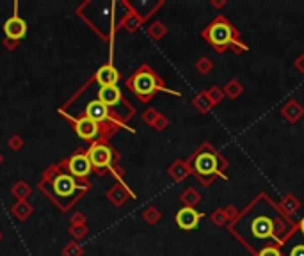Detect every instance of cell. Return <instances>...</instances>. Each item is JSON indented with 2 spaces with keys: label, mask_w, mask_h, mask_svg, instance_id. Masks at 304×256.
<instances>
[{
  "label": "cell",
  "mask_w": 304,
  "mask_h": 256,
  "mask_svg": "<svg viewBox=\"0 0 304 256\" xmlns=\"http://www.w3.org/2000/svg\"><path fill=\"white\" fill-rule=\"evenodd\" d=\"M98 100L105 107H114L121 100V91H119L118 85H105V87H100V91H98Z\"/></svg>",
  "instance_id": "cell-11"
},
{
  "label": "cell",
  "mask_w": 304,
  "mask_h": 256,
  "mask_svg": "<svg viewBox=\"0 0 304 256\" xmlns=\"http://www.w3.org/2000/svg\"><path fill=\"white\" fill-rule=\"evenodd\" d=\"M4 32H6V36L13 41L22 39V37L27 34V23L15 13L13 18H9L8 22L4 23Z\"/></svg>",
  "instance_id": "cell-7"
},
{
  "label": "cell",
  "mask_w": 304,
  "mask_h": 256,
  "mask_svg": "<svg viewBox=\"0 0 304 256\" xmlns=\"http://www.w3.org/2000/svg\"><path fill=\"white\" fill-rule=\"evenodd\" d=\"M251 233H252V237L260 238V240H264V238H272L274 237V223H272V219H269V217H265V216L256 217V219L251 223Z\"/></svg>",
  "instance_id": "cell-6"
},
{
  "label": "cell",
  "mask_w": 304,
  "mask_h": 256,
  "mask_svg": "<svg viewBox=\"0 0 304 256\" xmlns=\"http://www.w3.org/2000/svg\"><path fill=\"white\" fill-rule=\"evenodd\" d=\"M96 82L105 87V85H116L119 82V71L112 64H105L96 71Z\"/></svg>",
  "instance_id": "cell-12"
},
{
  "label": "cell",
  "mask_w": 304,
  "mask_h": 256,
  "mask_svg": "<svg viewBox=\"0 0 304 256\" xmlns=\"http://www.w3.org/2000/svg\"><path fill=\"white\" fill-rule=\"evenodd\" d=\"M54 190H56L57 196L70 197L77 190V182L70 175H59L56 178V182H54Z\"/></svg>",
  "instance_id": "cell-9"
},
{
  "label": "cell",
  "mask_w": 304,
  "mask_h": 256,
  "mask_svg": "<svg viewBox=\"0 0 304 256\" xmlns=\"http://www.w3.org/2000/svg\"><path fill=\"white\" fill-rule=\"evenodd\" d=\"M109 116V107H105L100 100H93L87 107H85V118L93 119L94 123L105 121Z\"/></svg>",
  "instance_id": "cell-13"
},
{
  "label": "cell",
  "mask_w": 304,
  "mask_h": 256,
  "mask_svg": "<svg viewBox=\"0 0 304 256\" xmlns=\"http://www.w3.org/2000/svg\"><path fill=\"white\" fill-rule=\"evenodd\" d=\"M159 87L160 85H159V82H157L155 75L149 73V71H139V73L134 77V80H132V89L142 98L153 94Z\"/></svg>",
  "instance_id": "cell-2"
},
{
  "label": "cell",
  "mask_w": 304,
  "mask_h": 256,
  "mask_svg": "<svg viewBox=\"0 0 304 256\" xmlns=\"http://www.w3.org/2000/svg\"><path fill=\"white\" fill-rule=\"evenodd\" d=\"M91 162H89V159H87V153H77L75 157H71V160H70V171L73 173L75 176H87L91 173Z\"/></svg>",
  "instance_id": "cell-10"
},
{
  "label": "cell",
  "mask_w": 304,
  "mask_h": 256,
  "mask_svg": "<svg viewBox=\"0 0 304 256\" xmlns=\"http://www.w3.org/2000/svg\"><path fill=\"white\" fill-rule=\"evenodd\" d=\"M203 217V214L190 207H185L176 214V224H178L182 230L189 231V230H194L199 223V219Z\"/></svg>",
  "instance_id": "cell-5"
},
{
  "label": "cell",
  "mask_w": 304,
  "mask_h": 256,
  "mask_svg": "<svg viewBox=\"0 0 304 256\" xmlns=\"http://www.w3.org/2000/svg\"><path fill=\"white\" fill-rule=\"evenodd\" d=\"M87 159H89L93 167H109L112 162V151L109 146L105 144H93L87 151Z\"/></svg>",
  "instance_id": "cell-3"
},
{
  "label": "cell",
  "mask_w": 304,
  "mask_h": 256,
  "mask_svg": "<svg viewBox=\"0 0 304 256\" xmlns=\"http://www.w3.org/2000/svg\"><path fill=\"white\" fill-rule=\"evenodd\" d=\"M300 231H302V233H304V219L300 221Z\"/></svg>",
  "instance_id": "cell-16"
},
{
  "label": "cell",
  "mask_w": 304,
  "mask_h": 256,
  "mask_svg": "<svg viewBox=\"0 0 304 256\" xmlns=\"http://www.w3.org/2000/svg\"><path fill=\"white\" fill-rule=\"evenodd\" d=\"M75 132L80 139L84 141H89V139H94L98 135V123H94L93 119L89 118H80L75 121Z\"/></svg>",
  "instance_id": "cell-8"
},
{
  "label": "cell",
  "mask_w": 304,
  "mask_h": 256,
  "mask_svg": "<svg viewBox=\"0 0 304 256\" xmlns=\"http://www.w3.org/2000/svg\"><path fill=\"white\" fill-rule=\"evenodd\" d=\"M290 256H304V244H299L290 251Z\"/></svg>",
  "instance_id": "cell-15"
},
{
  "label": "cell",
  "mask_w": 304,
  "mask_h": 256,
  "mask_svg": "<svg viewBox=\"0 0 304 256\" xmlns=\"http://www.w3.org/2000/svg\"><path fill=\"white\" fill-rule=\"evenodd\" d=\"M217 157L210 151H203L196 157L194 160V169L199 173L201 176H210V175H215L217 173Z\"/></svg>",
  "instance_id": "cell-4"
},
{
  "label": "cell",
  "mask_w": 304,
  "mask_h": 256,
  "mask_svg": "<svg viewBox=\"0 0 304 256\" xmlns=\"http://www.w3.org/2000/svg\"><path fill=\"white\" fill-rule=\"evenodd\" d=\"M207 37L212 45L224 46L228 45V43H231V39H233V29H231L226 22H221L219 20V22L212 23V25L208 27Z\"/></svg>",
  "instance_id": "cell-1"
},
{
  "label": "cell",
  "mask_w": 304,
  "mask_h": 256,
  "mask_svg": "<svg viewBox=\"0 0 304 256\" xmlns=\"http://www.w3.org/2000/svg\"><path fill=\"white\" fill-rule=\"evenodd\" d=\"M260 256H281V252L276 247H264L260 251Z\"/></svg>",
  "instance_id": "cell-14"
}]
</instances>
